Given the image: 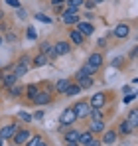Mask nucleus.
<instances>
[{
  "mask_svg": "<svg viewBox=\"0 0 138 146\" xmlns=\"http://www.w3.org/2000/svg\"><path fill=\"white\" fill-rule=\"evenodd\" d=\"M2 77H4V73H2V71H0V81H2Z\"/></svg>",
  "mask_w": 138,
  "mask_h": 146,
  "instance_id": "8fccbe9b",
  "label": "nucleus"
},
{
  "mask_svg": "<svg viewBox=\"0 0 138 146\" xmlns=\"http://www.w3.org/2000/svg\"><path fill=\"white\" fill-rule=\"evenodd\" d=\"M2 144H4V138H2V136H0V146H2Z\"/></svg>",
  "mask_w": 138,
  "mask_h": 146,
  "instance_id": "de8ad7c7",
  "label": "nucleus"
},
{
  "mask_svg": "<svg viewBox=\"0 0 138 146\" xmlns=\"http://www.w3.org/2000/svg\"><path fill=\"white\" fill-rule=\"evenodd\" d=\"M26 38H28V40H38V32H36V28L30 26V28L26 30Z\"/></svg>",
  "mask_w": 138,
  "mask_h": 146,
  "instance_id": "c756f323",
  "label": "nucleus"
},
{
  "mask_svg": "<svg viewBox=\"0 0 138 146\" xmlns=\"http://www.w3.org/2000/svg\"><path fill=\"white\" fill-rule=\"evenodd\" d=\"M136 99V93H128L126 97H124V103H130V101H134Z\"/></svg>",
  "mask_w": 138,
  "mask_h": 146,
  "instance_id": "58836bf2",
  "label": "nucleus"
},
{
  "mask_svg": "<svg viewBox=\"0 0 138 146\" xmlns=\"http://www.w3.org/2000/svg\"><path fill=\"white\" fill-rule=\"evenodd\" d=\"M122 63H126V57L124 55H118L113 59V67H122Z\"/></svg>",
  "mask_w": 138,
  "mask_h": 146,
  "instance_id": "2f4dec72",
  "label": "nucleus"
},
{
  "mask_svg": "<svg viewBox=\"0 0 138 146\" xmlns=\"http://www.w3.org/2000/svg\"><path fill=\"white\" fill-rule=\"evenodd\" d=\"M2 44H4V38H2V36H0V46H2Z\"/></svg>",
  "mask_w": 138,
  "mask_h": 146,
  "instance_id": "49530a36",
  "label": "nucleus"
},
{
  "mask_svg": "<svg viewBox=\"0 0 138 146\" xmlns=\"http://www.w3.org/2000/svg\"><path fill=\"white\" fill-rule=\"evenodd\" d=\"M81 91H83V89H81L77 83H71L67 89H65V93H63V95H65V97H75V95H79Z\"/></svg>",
  "mask_w": 138,
  "mask_h": 146,
  "instance_id": "a211bd4d",
  "label": "nucleus"
},
{
  "mask_svg": "<svg viewBox=\"0 0 138 146\" xmlns=\"http://www.w3.org/2000/svg\"><path fill=\"white\" fill-rule=\"evenodd\" d=\"M2 16H4V12H2V10H0V20H2Z\"/></svg>",
  "mask_w": 138,
  "mask_h": 146,
  "instance_id": "09e8293b",
  "label": "nucleus"
},
{
  "mask_svg": "<svg viewBox=\"0 0 138 146\" xmlns=\"http://www.w3.org/2000/svg\"><path fill=\"white\" fill-rule=\"evenodd\" d=\"M69 85H71V79H57V83H55V91L57 93H65V89H67Z\"/></svg>",
  "mask_w": 138,
  "mask_h": 146,
  "instance_id": "f3484780",
  "label": "nucleus"
},
{
  "mask_svg": "<svg viewBox=\"0 0 138 146\" xmlns=\"http://www.w3.org/2000/svg\"><path fill=\"white\" fill-rule=\"evenodd\" d=\"M128 34H130V26L128 24H118V26H115V30H113V36L118 38V40L128 38Z\"/></svg>",
  "mask_w": 138,
  "mask_h": 146,
  "instance_id": "1a4fd4ad",
  "label": "nucleus"
},
{
  "mask_svg": "<svg viewBox=\"0 0 138 146\" xmlns=\"http://www.w3.org/2000/svg\"><path fill=\"white\" fill-rule=\"evenodd\" d=\"M73 111H75L77 121H81V119H89V111H91L89 101H77V103L73 105Z\"/></svg>",
  "mask_w": 138,
  "mask_h": 146,
  "instance_id": "f257e3e1",
  "label": "nucleus"
},
{
  "mask_svg": "<svg viewBox=\"0 0 138 146\" xmlns=\"http://www.w3.org/2000/svg\"><path fill=\"white\" fill-rule=\"evenodd\" d=\"M93 2H95V4H101V2H105V0H93Z\"/></svg>",
  "mask_w": 138,
  "mask_h": 146,
  "instance_id": "a18cd8bd",
  "label": "nucleus"
},
{
  "mask_svg": "<svg viewBox=\"0 0 138 146\" xmlns=\"http://www.w3.org/2000/svg\"><path fill=\"white\" fill-rule=\"evenodd\" d=\"M126 122H128L132 128H136V126H138V111H136V109H132V111L128 113V119H126Z\"/></svg>",
  "mask_w": 138,
  "mask_h": 146,
  "instance_id": "4be33fe9",
  "label": "nucleus"
},
{
  "mask_svg": "<svg viewBox=\"0 0 138 146\" xmlns=\"http://www.w3.org/2000/svg\"><path fill=\"white\" fill-rule=\"evenodd\" d=\"M89 130H91L93 134L103 132V130H105V121H103V119H101V121H91V124H89Z\"/></svg>",
  "mask_w": 138,
  "mask_h": 146,
  "instance_id": "dca6fc26",
  "label": "nucleus"
},
{
  "mask_svg": "<svg viewBox=\"0 0 138 146\" xmlns=\"http://www.w3.org/2000/svg\"><path fill=\"white\" fill-rule=\"evenodd\" d=\"M89 117H91L93 121H101L103 119V113H101V109H91L89 111Z\"/></svg>",
  "mask_w": 138,
  "mask_h": 146,
  "instance_id": "c85d7f7f",
  "label": "nucleus"
},
{
  "mask_svg": "<svg viewBox=\"0 0 138 146\" xmlns=\"http://www.w3.org/2000/svg\"><path fill=\"white\" fill-rule=\"evenodd\" d=\"M18 10V18H26V12H24L22 8H16Z\"/></svg>",
  "mask_w": 138,
  "mask_h": 146,
  "instance_id": "79ce46f5",
  "label": "nucleus"
},
{
  "mask_svg": "<svg viewBox=\"0 0 138 146\" xmlns=\"http://www.w3.org/2000/svg\"><path fill=\"white\" fill-rule=\"evenodd\" d=\"M6 4L12 6V8H22V6H20V0H6Z\"/></svg>",
  "mask_w": 138,
  "mask_h": 146,
  "instance_id": "c9c22d12",
  "label": "nucleus"
},
{
  "mask_svg": "<svg viewBox=\"0 0 138 146\" xmlns=\"http://www.w3.org/2000/svg\"><path fill=\"white\" fill-rule=\"evenodd\" d=\"M65 146H79V142H67Z\"/></svg>",
  "mask_w": 138,
  "mask_h": 146,
  "instance_id": "37998d69",
  "label": "nucleus"
},
{
  "mask_svg": "<svg viewBox=\"0 0 138 146\" xmlns=\"http://www.w3.org/2000/svg\"><path fill=\"white\" fill-rule=\"evenodd\" d=\"M47 63V55L46 53H38L36 57H34V67H44Z\"/></svg>",
  "mask_w": 138,
  "mask_h": 146,
  "instance_id": "b1692460",
  "label": "nucleus"
},
{
  "mask_svg": "<svg viewBox=\"0 0 138 146\" xmlns=\"http://www.w3.org/2000/svg\"><path fill=\"white\" fill-rule=\"evenodd\" d=\"M8 91H10V95H12V97H18V95H20V93H22V89H20V87H18V85H14V87H10V89H8Z\"/></svg>",
  "mask_w": 138,
  "mask_h": 146,
  "instance_id": "f704fd0d",
  "label": "nucleus"
},
{
  "mask_svg": "<svg viewBox=\"0 0 138 146\" xmlns=\"http://www.w3.org/2000/svg\"><path fill=\"white\" fill-rule=\"evenodd\" d=\"M83 77H89V73H87L85 69H83V67H81V69H77V73H75V79L79 81V79H83ZM91 77H93V75H91Z\"/></svg>",
  "mask_w": 138,
  "mask_h": 146,
  "instance_id": "72a5a7b5",
  "label": "nucleus"
},
{
  "mask_svg": "<svg viewBox=\"0 0 138 146\" xmlns=\"http://www.w3.org/2000/svg\"><path fill=\"white\" fill-rule=\"evenodd\" d=\"M75 26H77V30H79V32H81L83 36H93V32H95L93 24H91V22H85V20H83V22L79 20V22H77Z\"/></svg>",
  "mask_w": 138,
  "mask_h": 146,
  "instance_id": "f8f14e48",
  "label": "nucleus"
},
{
  "mask_svg": "<svg viewBox=\"0 0 138 146\" xmlns=\"http://www.w3.org/2000/svg\"><path fill=\"white\" fill-rule=\"evenodd\" d=\"M28 69H30V59H28V55H22L20 61L14 65V71L12 73H14L16 77H24V75L28 73Z\"/></svg>",
  "mask_w": 138,
  "mask_h": 146,
  "instance_id": "20e7f679",
  "label": "nucleus"
},
{
  "mask_svg": "<svg viewBox=\"0 0 138 146\" xmlns=\"http://www.w3.org/2000/svg\"><path fill=\"white\" fill-rule=\"evenodd\" d=\"M38 91H40V89H38V85H28V87H26V97L32 101V99L36 97V93H38Z\"/></svg>",
  "mask_w": 138,
  "mask_h": 146,
  "instance_id": "bb28decb",
  "label": "nucleus"
},
{
  "mask_svg": "<svg viewBox=\"0 0 138 146\" xmlns=\"http://www.w3.org/2000/svg\"><path fill=\"white\" fill-rule=\"evenodd\" d=\"M42 140H44V136H42V134H32V136L28 138V142H26L24 146H38Z\"/></svg>",
  "mask_w": 138,
  "mask_h": 146,
  "instance_id": "a878e982",
  "label": "nucleus"
},
{
  "mask_svg": "<svg viewBox=\"0 0 138 146\" xmlns=\"http://www.w3.org/2000/svg\"><path fill=\"white\" fill-rule=\"evenodd\" d=\"M34 117H36V119H38V121H42V119H44V111H38V113H36V115H34Z\"/></svg>",
  "mask_w": 138,
  "mask_h": 146,
  "instance_id": "a19ab883",
  "label": "nucleus"
},
{
  "mask_svg": "<svg viewBox=\"0 0 138 146\" xmlns=\"http://www.w3.org/2000/svg\"><path fill=\"white\" fill-rule=\"evenodd\" d=\"M105 103H107V95H105L103 91L95 93V95L89 99V107H91V109H103Z\"/></svg>",
  "mask_w": 138,
  "mask_h": 146,
  "instance_id": "0eeeda50",
  "label": "nucleus"
},
{
  "mask_svg": "<svg viewBox=\"0 0 138 146\" xmlns=\"http://www.w3.org/2000/svg\"><path fill=\"white\" fill-rule=\"evenodd\" d=\"M53 51H55V55H67L69 51H71V44H69V42H63V40H59V42L53 46Z\"/></svg>",
  "mask_w": 138,
  "mask_h": 146,
  "instance_id": "9b49d317",
  "label": "nucleus"
},
{
  "mask_svg": "<svg viewBox=\"0 0 138 146\" xmlns=\"http://www.w3.org/2000/svg\"><path fill=\"white\" fill-rule=\"evenodd\" d=\"M93 138V132L91 130H83V132H79V138H77V142H79V146H85L89 140Z\"/></svg>",
  "mask_w": 138,
  "mask_h": 146,
  "instance_id": "6ab92c4d",
  "label": "nucleus"
},
{
  "mask_svg": "<svg viewBox=\"0 0 138 146\" xmlns=\"http://www.w3.org/2000/svg\"><path fill=\"white\" fill-rule=\"evenodd\" d=\"M69 40H71L69 44H75V46H81V44L85 42V36H83V34H81V32H79V30L75 28V30H71V32H69Z\"/></svg>",
  "mask_w": 138,
  "mask_h": 146,
  "instance_id": "ddd939ff",
  "label": "nucleus"
},
{
  "mask_svg": "<svg viewBox=\"0 0 138 146\" xmlns=\"http://www.w3.org/2000/svg\"><path fill=\"white\" fill-rule=\"evenodd\" d=\"M18 79H20V77H16L14 73H8V75H4V77H2V83H4V87H6V89H10V87L18 85Z\"/></svg>",
  "mask_w": 138,
  "mask_h": 146,
  "instance_id": "4468645a",
  "label": "nucleus"
},
{
  "mask_svg": "<svg viewBox=\"0 0 138 146\" xmlns=\"http://www.w3.org/2000/svg\"><path fill=\"white\" fill-rule=\"evenodd\" d=\"M61 4H65V0H51V6L55 8V6H61Z\"/></svg>",
  "mask_w": 138,
  "mask_h": 146,
  "instance_id": "ea45409f",
  "label": "nucleus"
},
{
  "mask_svg": "<svg viewBox=\"0 0 138 146\" xmlns=\"http://www.w3.org/2000/svg\"><path fill=\"white\" fill-rule=\"evenodd\" d=\"M75 122H77L75 111H73V107H69V109H65V111L61 113V117H59V124H61V128H65V126L75 124Z\"/></svg>",
  "mask_w": 138,
  "mask_h": 146,
  "instance_id": "7ed1b4c3",
  "label": "nucleus"
},
{
  "mask_svg": "<svg viewBox=\"0 0 138 146\" xmlns=\"http://www.w3.org/2000/svg\"><path fill=\"white\" fill-rule=\"evenodd\" d=\"M83 6L89 8V10H93V8H95V2H93V0H83Z\"/></svg>",
  "mask_w": 138,
  "mask_h": 146,
  "instance_id": "4c0bfd02",
  "label": "nucleus"
},
{
  "mask_svg": "<svg viewBox=\"0 0 138 146\" xmlns=\"http://www.w3.org/2000/svg\"><path fill=\"white\" fill-rule=\"evenodd\" d=\"M67 2V8L69 10H79L83 6V0H65Z\"/></svg>",
  "mask_w": 138,
  "mask_h": 146,
  "instance_id": "cd10ccee",
  "label": "nucleus"
},
{
  "mask_svg": "<svg viewBox=\"0 0 138 146\" xmlns=\"http://www.w3.org/2000/svg\"><path fill=\"white\" fill-rule=\"evenodd\" d=\"M32 136V132L28 130V128H18V132L12 136V140H14V144L16 146H24L28 142V138Z\"/></svg>",
  "mask_w": 138,
  "mask_h": 146,
  "instance_id": "39448f33",
  "label": "nucleus"
},
{
  "mask_svg": "<svg viewBox=\"0 0 138 146\" xmlns=\"http://www.w3.org/2000/svg\"><path fill=\"white\" fill-rule=\"evenodd\" d=\"M87 65H91L93 69H97V71H99V69L103 67V55H101L99 51L91 53V55H89V59H87Z\"/></svg>",
  "mask_w": 138,
  "mask_h": 146,
  "instance_id": "9d476101",
  "label": "nucleus"
},
{
  "mask_svg": "<svg viewBox=\"0 0 138 146\" xmlns=\"http://www.w3.org/2000/svg\"><path fill=\"white\" fill-rule=\"evenodd\" d=\"M18 128H20V124H6V126H2L0 128V136L4 138V140H12V136L18 132Z\"/></svg>",
  "mask_w": 138,
  "mask_h": 146,
  "instance_id": "6e6552de",
  "label": "nucleus"
},
{
  "mask_svg": "<svg viewBox=\"0 0 138 146\" xmlns=\"http://www.w3.org/2000/svg\"><path fill=\"white\" fill-rule=\"evenodd\" d=\"M40 53H46L47 57H57V55H55V51H53V46H51V44H47V42H44V44L40 46Z\"/></svg>",
  "mask_w": 138,
  "mask_h": 146,
  "instance_id": "aec40b11",
  "label": "nucleus"
},
{
  "mask_svg": "<svg viewBox=\"0 0 138 146\" xmlns=\"http://www.w3.org/2000/svg\"><path fill=\"white\" fill-rule=\"evenodd\" d=\"M59 18H61V22H63L65 26H75L79 20H81L79 10H69V8L65 10V12H61V16H59Z\"/></svg>",
  "mask_w": 138,
  "mask_h": 146,
  "instance_id": "f03ea898",
  "label": "nucleus"
},
{
  "mask_svg": "<svg viewBox=\"0 0 138 146\" xmlns=\"http://www.w3.org/2000/svg\"><path fill=\"white\" fill-rule=\"evenodd\" d=\"M38 146H47V142H46V140H42V142H40Z\"/></svg>",
  "mask_w": 138,
  "mask_h": 146,
  "instance_id": "c03bdc74",
  "label": "nucleus"
},
{
  "mask_svg": "<svg viewBox=\"0 0 138 146\" xmlns=\"http://www.w3.org/2000/svg\"><path fill=\"white\" fill-rule=\"evenodd\" d=\"M18 119H20V121H24V122H32V119H34V117H32L30 113H26V111H20V113H18Z\"/></svg>",
  "mask_w": 138,
  "mask_h": 146,
  "instance_id": "7c9ffc66",
  "label": "nucleus"
},
{
  "mask_svg": "<svg viewBox=\"0 0 138 146\" xmlns=\"http://www.w3.org/2000/svg\"><path fill=\"white\" fill-rule=\"evenodd\" d=\"M36 18H38L40 22H46V24H51V18H49V16H46L44 12H38V14H36Z\"/></svg>",
  "mask_w": 138,
  "mask_h": 146,
  "instance_id": "473e14b6",
  "label": "nucleus"
},
{
  "mask_svg": "<svg viewBox=\"0 0 138 146\" xmlns=\"http://www.w3.org/2000/svg\"><path fill=\"white\" fill-rule=\"evenodd\" d=\"M93 83H95V77H83V79H79L77 81V85L81 87V89H89V87H93Z\"/></svg>",
  "mask_w": 138,
  "mask_h": 146,
  "instance_id": "412c9836",
  "label": "nucleus"
},
{
  "mask_svg": "<svg viewBox=\"0 0 138 146\" xmlns=\"http://www.w3.org/2000/svg\"><path fill=\"white\" fill-rule=\"evenodd\" d=\"M85 146H101V140H97V138L93 136V138H91V140H89V142H87Z\"/></svg>",
  "mask_w": 138,
  "mask_h": 146,
  "instance_id": "e433bc0d",
  "label": "nucleus"
},
{
  "mask_svg": "<svg viewBox=\"0 0 138 146\" xmlns=\"http://www.w3.org/2000/svg\"><path fill=\"white\" fill-rule=\"evenodd\" d=\"M77 138H79V130L77 128H71L65 132V142H77Z\"/></svg>",
  "mask_w": 138,
  "mask_h": 146,
  "instance_id": "393cba45",
  "label": "nucleus"
},
{
  "mask_svg": "<svg viewBox=\"0 0 138 146\" xmlns=\"http://www.w3.org/2000/svg\"><path fill=\"white\" fill-rule=\"evenodd\" d=\"M32 103H34V105H38V107L49 105V103H51V93H49V91H38V93H36V97L32 99Z\"/></svg>",
  "mask_w": 138,
  "mask_h": 146,
  "instance_id": "423d86ee",
  "label": "nucleus"
},
{
  "mask_svg": "<svg viewBox=\"0 0 138 146\" xmlns=\"http://www.w3.org/2000/svg\"><path fill=\"white\" fill-rule=\"evenodd\" d=\"M118 132H120L122 136H126V134H130V132H134V128H132V126H130V124H128L126 121H122L120 124H118Z\"/></svg>",
  "mask_w": 138,
  "mask_h": 146,
  "instance_id": "5701e85b",
  "label": "nucleus"
},
{
  "mask_svg": "<svg viewBox=\"0 0 138 146\" xmlns=\"http://www.w3.org/2000/svg\"><path fill=\"white\" fill-rule=\"evenodd\" d=\"M105 144H115L116 142V130H103V140Z\"/></svg>",
  "mask_w": 138,
  "mask_h": 146,
  "instance_id": "2eb2a0df",
  "label": "nucleus"
}]
</instances>
